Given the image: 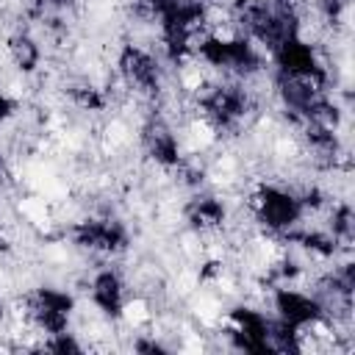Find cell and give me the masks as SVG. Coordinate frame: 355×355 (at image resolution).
I'll return each mask as SVG.
<instances>
[{
  "label": "cell",
  "instance_id": "obj_1",
  "mask_svg": "<svg viewBox=\"0 0 355 355\" xmlns=\"http://www.w3.org/2000/svg\"><path fill=\"white\" fill-rule=\"evenodd\" d=\"M155 319V311H153V302L144 297V294H130L119 302V324L125 330H133V333H144Z\"/></svg>",
  "mask_w": 355,
  "mask_h": 355
}]
</instances>
